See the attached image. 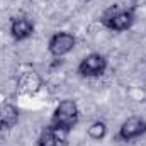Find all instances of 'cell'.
Wrapping results in <instances>:
<instances>
[{"label": "cell", "mask_w": 146, "mask_h": 146, "mask_svg": "<svg viewBox=\"0 0 146 146\" xmlns=\"http://www.w3.org/2000/svg\"><path fill=\"white\" fill-rule=\"evenodd\" d=\"M76 122H78V106L72 99H65L53 110L49 124L56 126V127H63L66 131H72L76 126Z\"/></svg>", "instance_id": "1"}, {"label": "cell", "mask_w": 146, "mask_h": 146, "mask_svg": "<svg viewBox=\"0 0 146 146\" xmlns=\"http://www.w3.org/2000/svg\"><path fill=\"white\" fill-rule=\"evenodd\" d=\"M107 70V60L104 54H99V53H90L87 54L80 63H78V68L76 72L80 76L83 78H97V76H102Z\"/></svg>", "instance_id": "2"}, {"label": "cell", "mask_w": 146, "mask_h": 146, "mask_svg": "<svg viewBox=\"0 0 146 146\" xmlns=\"http://www.w3.org/2000/svg\"><path fill=\"white\" fill-rule=\"evenodd\" d=\"M76 46V37L73 36L72 33H66V31H61V33H56L49 37V42H48V51L51 56L54 58H61L68 53H72Z\"/></svg>", "instance_id": "3"}, {"label": "cell", "mask_w": 146, "mask_h": 146, "mask_svg": "<svg viewBox=\"0 0 146 146\" xmlns=\"http://www.w3.org/2000/svg\"><path fill=\"white\" fill-rule=\"evenodd\" d=\"M68 134L70 131L48 124L41 129V134L37 138V146H66Z\"/></svg>", "instance_id": "4"}, {"label": "cell", "mask_w": 146, "mask_h": 146, "mask_svg": "<svg viewBox=\"0 0 146 146\" xmlns=\"http://www.w3.org/2000/svg\"><path fill=\"white\" fill-rule=\"evenodd\" d=\"M143 134H146V121L134 115V117L126 119L121 124L117 138L121 141H133V139H136V138H139Z\"/></svg>", "instance_id": "5"}, {"label": "cell", "mask_w": 146, "mask_h": 146, "mask_svg": "<svg viewBox=\"0 0 146 146\" xmlns=\"http://www.w3.org/2000/svg\"><path fill=\"white\" fill-rule=\"evenodd\" d=\"M133 24H134V14H133V10H121V9L110 17L107 22H104V26L109 31H114V33H124V31L131 29Z\"/></svg>", "instance_id": "6"}, {"label": "cell", "mask_w": 146, "mask_h": 146, "mask_svg": "<svg viewBox=\"0 0 146 146\" xmlns=\"http://www.w3.org/2000/svg\"><path fill=\"white\" fill-rule=\"evenodd\" d=\"M34 34V22L29 17H14L10 22V36L15 41H26Z\"/></svg>", "instance_id": "7"}, {"label": "cell", "mask_w": 146, "mask_h": 146, "mask_svg": "<svg viewBox=\"0 0 146 146\" xmlns=\"http://www.w3.org/2000/svg\"><path fill=\"white\" fill-rule=\"evenodd\" d=\"M19 122V109L12 104H5L0 109V126L2 129H12Z\"/></svg>", "instance_id": "8"}, {"label": "cell", "mask_w": 146, "mask_h": 146, "mask_svg": "<svg viewBox=\"0 0 146 146\" xmlns=\"http://www.w3.org/2000/svg\"><path fill=\"white\" fill-rule=\"evenodd\" d=\"M87 134H88L90 139L100 141V139H104L106 134H107V124H106L104 121H95V122H92V124L88 126Z\"/></svg>", "instance_id": "9"}, {"label": "cell", "mask_w": 146, "mask_h": 146, "mask_svg": "<svg viewBox=\"0 0 146 146\" xmlns=\"http://www.w3.org/2000/svg\"><path fill=\"white\" fill-rule=\"evenodd\" d=\"M34 76H36V73L31 72V73H26V75L21 78V85H22V88H24L26 92H36L37 88H39L41 83H33V82H31Z\"/></svg>", "instance_id": "10"}, {"label": "cell", "mask_w": 146, "mask_h": 146, "mask_svg": "<svg viewBox=\"0 0 146 146\" xmlns=\"http://www.w3.org/2000/svg\"><path fill=\"white\" fill-rule=\"evenodd\" d=\"M0 131H2V126H0Z\"/></svg>", "instance_id": "11"}]
</instances>
